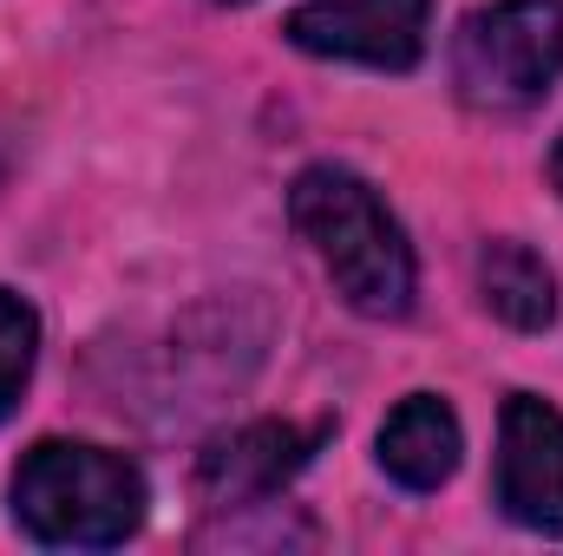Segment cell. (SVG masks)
I'll list each match as a JSON object with an SVG mask.
<instances>
[{"label": "cell", "instance_id": "cell-9", "mask_svg": "<svg viewBox=\"0 0 563 556\" xmlns=\"http://www.w3.org/2000/svg\"><path fill=\"white\" fill-rule=\"evenodd\" d=\"M33 360H40V314L13 288H0V419L20 407V393L33 380Z\"/></svg>", "mask_w": 563, "mask_h": 556}, {"label": "cell", "instance_id": "cell-5", "mask_svg": "<svg viewBox=\"0 0 563 556\" xmlns=\"http://www.w3.org/2000/svg\"><path fill=\"white\" fill-rule=\"evenodd\" d=\"M498 511L538 537H563V413L511 393L498 419Z\"/></svg>", "mask_w": 563, "mask_h": 556}, {"label": "cell", "instance_id": "cell-10", "mask_svg": "<svg viewBox=\"0 0 563 556\" xmlns=\"http://www.w3.org/2000/svg\"><path fill=\"white\" fill-rule=\"evenodd\" d=\"M551 184L563 190V138H558V151H551Z\"/></svg>", "mask_w": 563, "mask_h": 556}, {"label": "cell", "instance_id": "cell-11", "mask_svg": "<svg viewBox=\"0 0 563 556\" xmlns=\"http://www.w3.org/2000/svg\"><path fill=\"white\" fill-rule=\"evenodd\" d=\"M217 7H250V0H217Z\"/></svg>", "mask_w": 563, "mask_h": 556}, {"label": "cell", "instance_id": "cell-8", "mask_svg": "<svg viewBox=\"0 0 563 556\" xmlns=\"http://www.w3.org/2000/svg\"><path fill=\"white\" fill-rule=\"evenodd\" d=\"M478 294L485 308L518 327V334H544L558 321V276L538 249L525 243H485L478 249Z\"/></svg>", "mask_w": 563, "mask_h": 556}, {"label": "cell", "instance_id": "cell-2", "mask_svg": "<svg viewBox=\"0 0 563 556\" xmlns=\"http://www.w3.org/2000/svg\"><path fill=\"white\" fill-rule=\"evenodd\" d=\"M13 524L53 551H112L144 524V471L125 452L40 438L13 471Z\"/></svg>", "mask_w": 563, "mask_h": 556}, {"label": "cell", "instance_id": "cell-4", "mask_svg": "<svg viewBox=\"0 0 563 556\" xmlns=\"http://www.w3.org/2000/svg\"><path fill=\"white\" fill-rule=\"evenodd\" d=\"M426 13H432V0H308L282 20V33H288V46H301L314 59L407 73L426 53Z\"/></svg>", "mask_w": 563, "mask_h": 556}, {"label": "cell", "instance_id": "cell-6", "mask_svg": "<svg viewBox=\"0 0 563 556\" xmlns=\"http://www.w3.org/2000/svg\"><path fill=\"white\" fill-rule=\"evenodd\" d=\"M328 432H334L328 419H314V425L256 419V425H236V432L210 438L203 458H197V491H203V504L236 511V504H263V498H276L282 485L314 458V445H321Z\"/></svg>", "mask_w": 563, "mask_h": 556}, {"label": "cell", "instance_id": "cell-1", "mask_svg": "<svg viewBox=\"0 0 563 556\" xmlns=\"http://www.w3.org/2000/svg\"><path fill=\"white\" fill-rule=\"evenodd\" d=\"M288 216L321 256L334 294L367 321H400L413 308V249L367 177L341 164H308L288 190Z\"/></svg>", "mask_w": 563, "mask_h": 556}, {"label": "cell", "instance_id": "cell-3", "mask_svg": "<svg viewBox=\"0 0 563 556\" xmlns=\"http://www.w3.org/2000/svg\"><path fill=\"white\" fill-rule=\"evenodd\" d=\"M563 73V0H492L459 20L452 79L478 112H525Z\"/></svg>", "mask_w": 563, "mask_h": 556}, {"label": "cell", "instance_id": "cell-7", "mask_svg": "<svg viewBox=\"0 0 563 556\" xmlns=\"http://www.w3.org/2000/svg\"><path fill=\"white\" fill-rule=\"evenodd\" d=\"M459 452H465V432H459V413L439 393L400 400L380 425V465L407 491H439L459 471Z\"/></svg>", "mask_w": 563, "mask_h": 556}]
</instances>
